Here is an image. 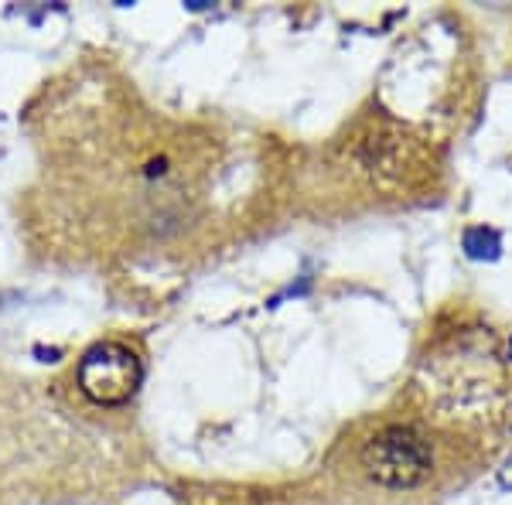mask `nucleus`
Returning a JSON list of instances; mask_svg holds the SVG:
<instances>
[{
  "instance_id": "nucleus-3",
  "label": "nucleus",
  "mask_w": 512,
  "mask_h": 505,
  "mask_svg": "<svg viewBox=\"0 0 512 505\" xmlns=\"http://www.w3.org/2000/svg\"><path fill=\"white\" fill-rule=\"evenodd\" d=\"M465 250L472 260H495L502 250V239L495 229H485V226H478V229H468L465 233Z\"/></svg>"
},
{
  "instance_id": "nucleus-1",
  "label": "nucleus",
  "mask_w": 512,
  "mask_h": 505,
  "mask_svg": "<svg viewBox=\"0 0 512 505\" xmlns=\"http://www.w3.org/2000/svg\"><path fill=\"white\" fill-rule=\"evenodd\" d=\"M362 468L379 485L414 488L431 475L434 458L424 437L410 427H386L362 447Z\"/></svg>"
},
{
  "instance_id": "nucleus-2",
  "label": "nucleus",
  "mask_w": 512,
  "mask_h": 505,
  "mask_svg": "<svg viewBox=\"0 0 512 505\" xmlns=\"http://www.w3.org/2000/svg\"><path fill=\"white\" fill-rule=\"evenodd\" d=\"M144 369L120 342H99L79 362V389L99 407H123L137 393Z\"/></svg>"
}]
</instances>
